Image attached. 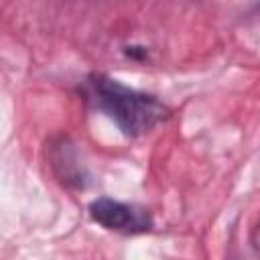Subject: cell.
Wrapping results in <instances>:
<instances>
[{"mask_svg":"<svg viewBox=\"0 0 260 260\" xmlns=\"http://www.w3.org/2000/svg\"><path fill=\"white\" fill-rule=\"evenodd\" d=\"M248 246L252 248L254 254L260 256V219L250 228V234H248Z\"/></svg>","mask_w":260,"mask_h":260,"instance_id":"5","label":"cell"},{"mask_svg":"<svg viewBox=\"0 0 260 260\" xmlns=\"http://www.w3.org/2000/svg\"><path fill=\"white\" fill-rule=\"evenodd\" d=\"M79 93L95 112L106 114L126 138L146 136L173 116V108L156 93L130 87L102 71H91L81 81Z\"/></svg>","mask_w":260,"mask_h":260,"instance_id":"1","label":"cell"},{"mask_svg":"<svg viewBox=\"0 0 260 260\" xmlns=\"http://www.w3.org/2000/svg\"><path fill=\"white\" fill-rule=\"evenodd\" d=\"M89 219L118 236H144L154 230V215L148 207L100 195L87 203Z\"/></svg>","mask_w":260,"mask_h":260,"instance_id":"2","label":"cell"},{"mask_svg":"<svg viewBox=\"0 0 260 260\" xmlns=\"http://www.w3.org/2000/svg\"><path fill=\"white\" fill-rule=\"evenodd\" d=\"M122 53L126 59L130 61H136V63H144L150 59V49L144 47V45H138V43H132V45H124L122 47Z\"/></svg>","mask_w":260,"mask_h":260,"instance_id":"4","label":"cell"},{"mask_svg":"<svg viewBox=\"0 0 260 260\" xmlns=\"http://www.w3.org/2000/svg\"><path fill=\"white\" fill-rule=\"evenodd\" d=\"M49 165L57 181L67 189H85L87 173L85 167L79 162L75 144L69 136H57L49 142Z\"/></svg>","mask_w":260,"mask_h":260,"instance_id":"3","label":"cell"}]
</instances>
